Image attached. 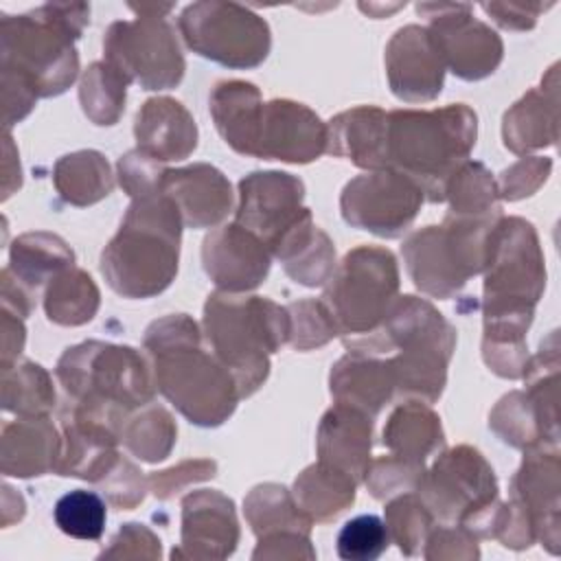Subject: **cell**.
<instances>
[{
	"label": "cell",
	"instance_id": "6da1fadb",
	"mask_svg": "<svg viewBox=\"0 0 561 561\" xmlns=\"http://www.w3.org/2000/svg\"><path fill=\"white\" fill-rule=\"evenodd\" d=\"M158 390L195 425H221L241 399L232 373L202 346L197 324L173 313L156 320L145 335Z\"/></svg>",
	"mask_w": 561,
	"mask_h": 561
},
{
	"label": "cell",
	"instance_id": "7a4b0ae2",
	"mask_svg": "<svg viewBox=\"0 0 561 561\" xmlns=\"http://www.w3.org/2000/svg\"><path fill=\"white\" fill-rule=\"evenodd\" d=\"M346 346L368 355L397 351L388 359L394 392L432 403L443 392L445 368L456 346V331L427 300L401 296L394 298L377 331Z\"/></svg>",
	"mask_w": 561,
	"mask_h": 561
},
{
	"label": "cell",
	"instance_id": "3957f363",
	"mask_svg": "<svg viewBox=\"0 0 561 561\" xmlns=\"http://www.w3.org/2000/svg\"><path fill=\"white\" fill-rule=\"evenodd\" d=\"M182 217L164 193L136 197L116 237L101 254V272L125 298H149L167 289L178 272Z\"/></svg>",
	"mask_w": 561,
	"mask_h": 561
},
{
	"label": "cell",
	"instance_id": "277c9868",
	"mask_svg": "<svg viewBox=\"0 0 561 561\" xmlns=\"http://www.w3.org/2000/svg\"><path fill=\"white\" fill-rule=\"evenodd\" d=\"M484 270V342L524 344L535 302L546 285L533 226L517 217L500 219L489 234Z\"/></svg>",
	"mask_w": 561,
	"mask_h": 561
},
{
	"label": "cell",
	"instance_id": "5b68a950",
	"mask_svg": "<svg viewBox=\"0 0 561 561\" xmlns=\"http://www.w3.org/2000/svg\"><path fill=\"white\" fill-rule=\"evenodd\" d=\"M473 145L476 114L462 103L386 114V169L410 178L430 202L445 199L447 180Z\"/></svg>",
	"mask_w": 561,
	"mask_h": 561
},
{
	"label": "cell",
	"instance_id": "8992f818",
	"mask_svg": "<svg viewBox=\"0 0 561 561\" xmlns=\"http://www.w3.org/2000/svg\"><path fill=\"white\" fill-rule=\"evenodd\" d=\"M204 333L239 394L248 397L265 381L270 353L289 340L291 322L289 311L270 298L215 291L204 307Z\"/></svg>",
	"mask_w": 561,
	"mask_h": 561
},
{
	"label": "cell",
	"instance_id": "52a82bcc",
	"mask_svg": "<svg viewBox=\"0 0 561 561\" xmlns=\"http://www.w3.org/2000/svg\"><path fill=\"white\" fill-rule=\"evenodd\" d=\"M90 15L88 4H44L2 18V70L22 77L37 96L61 94L79 72L75 39Z\"/></svg>",
	"mask_w": 561,
	"mask_h": 561
},
{
	"label": "cell",
	"instance_id": "ba28073f",
	"mask_svg": "<svg viewBox=\"0 0 561 561\" xmlns=\"http://www.w3.org/2000/svg\"><path fill=\"white\" fill-rule=\"evenodd\" d=\"M57 379L75 408L123 427V416L153 397V373L131 346L83 342L66 348Z\"/></svg>",
	"mask_w": 561,
	"mask_h": 561
},
{
	"label": "cell",
	"instance_id": "9c48e42d",
	"mask_svg": "<svg viewBox=\"0 0 561 561\" xmlns=\"http://www.w3.org/2000/svg\"><path fill=\"white\" fill-rule=\"evenodd\" d=\"M500 219H458L416 230L403 243V259L414 285L434 296H454L469 276L484 270L486 245Z\"/></svg>",
	"mask_w": 561,
	"mask_h": 561
},
{
	"label": "cell",
	"instance_id": "30bf717a",
	"mask_svg": "<svg viewBox=\"0 0 561 561\" xmlns=\"http://www.w3.org/2000/svg\"><path fill=\"white\" fill-rule=\"evenodd\" d=\"M322 305L331 313L344 344L379 329L397 298L399 272L390 250L359 245L333 270Z\"/></svg>",
	"mask_w": 561,
	"mask_h": 561
},
{
	"label": "cell",
	"instance_id": "8fae6325",
	"mask_svg": "<svg viewBox=\"0 0 561 561\" xmlns=\"http://www.w3.org/2000/svg\"><path fill=\"white\" fill-rule=\"evenodd\" d=\"M432 515L460 522L480 537H491L497 517V482L480 451L460 445L438 456L416 489Z\"/></svg>",
	"mask_w": 561,
	"mask_h": 561
},
{
	"label": "cell",
	"instance_id": "7c38bea8",
	"mask_svg": "<svg viewBox=\"0 0 561 561\" xmlns=\"http://www.w3.org/2000/svg\"><path fill=\"white\" fill-rule=\"evenodd\" d=\"M180 33L191 50L228 68H254L270 53L267 22L234 2L188 4Z\"/></svg>",
	"mask_w": 561,
	"mask_h": 561
},
{
	"label": "cell",
	"instance_id": "4fadbf2b",
	"mask_svg": "<svg viewBox=\"0 0 561 561\" xmlns=\"http://www.w3.org/2000/svg\"><path fill=\"white\" fill-rule=\"evenodd\" d=\"M103 50L110 66L145 90L173 88L184 75L175 33L160 15L140 13L131 22H114L105 33Z\"/></svg>",
	"mask_w": 561,
	"mask_h": 561
},
{
	"label": "cell",
	"instance_id": "5bb4252c",
	"mask_svg": "<svg viewBox=\"0 0 561 561\" xmlns=\"http://www.w3.org/2000/svg\"><path fill=\"white\" fill-rule=\"evenodd\" d=\"M423 191L394 169H377L351 180L342 191V217L346 224L379 237H399L414 221Z\"/></svg>",
	"mask_w": 561,
	"mask_h": 561
},
{
	"label": "cell",
	"instance_id": "9a60e30c",
	"mask_svg": "<svg viewBox=\"0 0 561 561\" xmlns=\"http://www.w3.org/2000/svg\"><path fill=\"white\" fill-rule=\"evenodd\" d=\"M432 22V39L454 75L467 81L491 75L502 59V39L486 24L471 18L469 4H419Z\"/></svg>",
	"mask_w": 561,
	"mask_h": 561
},
{
	"label": "cell",
	"instance_id": "2e32d148",
	"mask_svg": "<svg viewBox=\"0 0 561 561\" xmlns=\"http://www.w3.org/2000/svg\"><path fill=\"white\" fill-rule=\"evenodd\" d=\"M302 195V182L289 173H250L239 184L237 224L254 232L272 254L280 239L311 215L300 206Z\"/></svg>",
	"mask_w": 561,
	"mask_h": 561
},
{
	"label": "cell",
	"instance_id": "e0dca14e",
	"mask_svg": "<svg viewBox=\"0 0 561 561\" xmlns=\"http://www.w3.org/2000/svg\"><path fill=\"white\" fill-rule=\"evenodd\" d=\"M202 263L221 291L243 294L267 276L270 250L254 232L234 221L204 239Z\"/></svg>",
	"mask_w": 561,
	"mask_h": 561
},
{
	"label": "cell",
	"instance_id": "ac0fdd59",
	"mask_svg": "<svg viewBox=\"0 0 561 561\" xmlns=\"http://www.w3.org/2000/svg\"><path fill=\"white\" fill-rule=\"evenodd\" d=\"M327 149V125L302 103L276 99L263 103L256 158L311 162Z\"/></svg>",
	"mask_w": 561,
	"mask_h": 561
},
{
	"label": "cell",
	"instance_id": "d6986e66",
	"mask_svg": "<svg viewBox=\"0 0 561 561\" xmlns=\"http://www.w3.org/2000/svg\"><path fill=\"white\" fill-rule=\"evenodd\" d=\"M118 427L72 403L61 414V449L55 471L90 482H101L118 462Z\"/></svg>",
	"mask_w": 561,
	"mask_h": 561
},
{
	"label": "cell",
	"instance_id": "ffe728a7",
	"mask_svg": "<svg viewBox=\"0 0 561 561\" xmlns=\"http://www.w3.org/2000/svg\"><path fill=\"white\" fill-rule=\"evenodd\" d=\"M386 68L392 92L408 101H432L443 88L445 61L423 26L410 24L394 33L386 48Z\"/></svg>",
	"mask_w": 561,
	"mask_h": 561
},
{
	"label": "cell",
	"instance_id": "44dd1931",
	"mask_svg": "<svg viewBox=\"0 0 561 561\" xmlns=\"http://www.w3.org/2000/svg\"><path fill=\"white\" fill-rule=\"evenodd\" d=\"M239 541L234 504L219 491H195L182 502V550L173 557L224 559Z\"/></svg>",
	"mask_w": 561,
	"mask_h": 561
},
{
	"label": "cell",
	"instance_id": "7402d4cb",
	"mask_svg": "<svg viewBox=\"0 0 561 561\" xmlns=\"http://www.w3.org/2000/svg\"><path fill=\"white\" fill-rule=\"evenodd\" d=\"M160 193L178 206L182 224L188 228H213L232 206L230 182L210 164L164 171Z\"/></svg>",
	"mask_w": 561,
	"mask_h": 561
},
{
	"label": "cell",
	"instance_id": "603a6c76",
	"mask_svg": "<svg viewBox=\"0 0 561 561\" xmlns=\"http://www.w3.org/2000/svg\"><path fill=\"white\" fill-rule=\"evenodd\" d=\"M513 502L530 517L535 537L557 552L559 541V458L546 447H530L513 478Z\"/></svg>",
	"mask_w": 561,
	"mask_h": 561
},
{
	"label": "cell",
	"instance_id": "cb8c5ba5",
	"mask_svg": "<svg viewBox=\"0 0 561 561\" xmlns=\"http://www.w3.org/2000/svg\"><path fill=\"white\" fill-rule=\"evenodd\" d=\"M373 416L359 408L335 403L318 430V456L322 462L348 473L355 482L366 478L370 465Z\"/></svg>",
	"mask_w": 561,
	"mask_h": 561
},
{
	"label": "cell",
	"instance_id": "d4e9b609",
	"mask_svg": "<svg viewBox=\"0 0 561 561\" xmlns=\"http://www.w3.org/2000/svg\"><path fill=\"white\" fill-rule=\"evenodd\" d=\"M138 151L156 162L184 160L197 145V127L188 110L169 99H149L136 114Z\"/></svg>",
	"mask_w": 561,
	"mask_h": 561
},
{
	"label": "cell",
	"instance_id": "484cf974",
	"mask_svg": "<svg viewBox=\"0 0 561 561\" xmlns=\"http://www.w3.org/2000/svg\"><path fill=\"white\" fill-rule=\"evenodd\" d=\"M61 436L46 416H20L2 430V473L15 478L55 471Z\"/></svg>",
	"mask_w": 561,
	"mask_h": 561
},
{
	"label": "cell",
	"instance_id": "4316f807",
	"mask_svg": "<svg viewBox=\"0 0 561 561\" xmlns=\"http://www.w3.org/2000/svg\"><path fill=\"white\" fill-rule=\"evenodd\" d=\"M331 394L335 403L359 408L375 419L394 394V377L388 359L348 351L331 370Z\"/></svg>",
	"mask_w": 561,
	"mask_h": 561
},
{
	"label": "cell",
	"instance_id": "83f0119b",
	"mask_svg": "<svg viewBox=\"0 0 561 561\" xmlns=\"http://www.w3.org/2000/svg\"><path fill=\"white\" fill-rule=\"evenodd\" d=\"M327 145L333 156L362 169H386V112L362 105L335 116L327 127Z\"/></svg>",
	"mask_w": 561,
	"mask_h": 561
},
{
	"label": "cell",
	"instance_id": "f1b7e54d",
	"mask_svg": "<svg viewBox=\"0 0 561 561\" xmlns=\"http://www.w3.org/2000/svg\"><path fill=\"white\" fill-rule=\"evenodd\" d=\"M210 114L224 140L239 153L254 156L263 114L256 85L248 81H221L210 94Z\"/></svg>",
	"mask_w": 561,
	"mask_h": 561
},
{
	"label": "cell",
	"instance_id": "f546056e",
	"mask_svg": "<svg viewBox=\"0 0 561 561\" xmlns=\"http://www.w3.org/2000/svg\"><path fill=\"white\" fill-rule=\"evenodd\" d=\"M272 254L280 259L291 278L307 287L322 285L335 270V248L329 237L313 226L311 215L287 232Z\"/></svg>",
	"mask_w": 561,
	"mask_h": 561
},
{
	"label": "cell",
	"instance_id": "4dcf8cb0",
	"mask_svg": "<svg viewBox=\"0 0 561 561\" xmlns=\"http://www.w3.org/2000/svg\"><path fill=\"white\" fill-rule=\"evenodd\" d=\"M557 140V90H530L504 116V145L515 153H526Z\"/></svg>",
	"mask_w": 561,
	"mask_h": 561
},
{
	"label": "cell",
	"instance_id": "1f68e13d",
	"mask_svg": "<svg viewBox=\"0 0 561 561\" xmlns=\"http://www.w3.org/2000/svg\"><path fill=\"white\" fill-rule=\"evenodd\" d=\"M383 445L390 454L423 465L443 445L440 419L425 403L405 401L390 414L383 427Z\"/></svg>",
	"mask_w": 561,
	"mask_h": 561
},
{
	"label": "cell",
	"instance_id": "d6a6232c",
	"mask_svg": "<svg viewBox=\"0 0 561 561\" xmlns=\"http://www.w3.org/2000/svg\"><path fill=\"white\" fill-rule=\"evenodd\" d=\"M355 486L348 473L320 460L296 478L294 502L311 522H329L353 504Z\"/></svg>",
	"mask_w": 561,
	"mask_h": 561
},
{
	"label": "cell",
	"instance_id": "836d02e7",
	"mask_svg": "<svg viewBox=\"0 0 561 561\" xmlns=\"http://www.w3.org/2000/svg\"><path fill=\"white\" fill-rule=\"evenodd\" d=\"M75 254L64 239L48 232H28L13 241L9 272L26 289H37L44 280L55 278L72 265Z\"/></svg>",
	"mask_w": 561,
	"mask_h": 561
},
{
	"label": "cell",
	"instance_id": "e575fe53",
	"mask_svg": "<svg viewBox=\"0 0 561 561\" xmlns=\"http://www.w3.org/2000/svg\"><path fill=\"white\" fill-rule=\"evenodd\" d=\"M59 195L75 204L88 206L112 193L114 180L107 160L99 151H77L64 156L53 173Z\"/></svg>",
	"mask_w": 561,
	"mask_h": 561
},
{
	"label": "cell",
	"instance_id": "d590c367",
	"mask_svg": "<svg viewBox=\"0 0 561 561\" xmlns=\"http://www.w3.org/2000/svg\"><path fill=\"white\" fill-rule=\"evenodd\" d=\"M445 197L449 199V217L500 219L497 184L480 162L465 160L447 180Z\"/></svg>",
	"mask_w": 561,
	"mask_h": 561
},
{
	"label": "cell",
	"instance_id": "8d00e7d4",
	"mask_svg": "<svg viewBox=\"0 0 561 561\" xmlns=\"http://www.w3.org/2000/svg\"><path fill=\"white\" fill-rule=\"evenodd\" d=\"M48 320L66 327H77L94 318L99 309V289L94 280L77 267H68L50 278L44 296Z\"/></svg>",
	"mask_w": 561,
	"mask_h": 561
},
{
	"label": "cell",
	"instance_id": "74e56055",
	"mask_svg": "<svg viewBox=\"0 0 561 561\" xmlns=\"http://www.w3.org/2000/svg\"><path fill=\"white\" fill-rule=\"evenodd\" d=\"M245 517L259 539L283 530L309 535L311 528V519L298 508L287 489L278 484H261L252 489L245 497Z\"/></svg>",
	"mask_w": 561,
	"mask_h": 561
},
{
	"label": "cell",
	"instance_id": "f35d334b",
	"mask_svg": "<svg viewBox=\"0 0 561 561\" xmlns=\"http://www.w3.org/2000/svg\"><path fill=\"white\" fill-rule=\"evenodd\" d=\"M2 408L18 416H46L55 408L50 375L33 362L2 368Z\"/></svg>",
	"mask_w": 561,
	"mask_h": 561
},
{
	"label": "cell",
	"instance_id": "ab89813d",
	"mask_svg": "<svg viewBox=\"0 0 561 561\" xmlns=\"http://www.w3.org/2000/svg\"><path fill=\"white\" fill-rule=\"evenodd\" d=\"M491 427L513 447H546V440L552 447L557 445V436L548 432L539 410L524 392H511L495 405L491 412Z\"/></svg>",
	"mask_w": 561,
	"mask_h": 561
},
{
	"label": "cell",
	"instance_id": "60d3db41",
	"mask_svg": "<svg viewBox=\"0 0 561 561\" xmlns=\"http://www.w3.org/2000/svg\"><path fill=\"white\" fill-rule=\"evenodd\" d=\"M127 79L107 61L92 64L79 88V101L90 121L96 125H114L125 107Z\"/></svg>",
	"mask_w": 561,
	"mask_h": 561
},
{
	"label": "cell",
	"instance_id": "b9f144b4",
	"mask_svg": "<svg viewBox=\"0 0 561 561\" xmlns=\"http://www.w3.org/2000/svg\"><path fill=\"white\" fill-rule=\"evenodd\" d=\"M178 430L164 408L149 405L140 414L127 419L121 427V438L127 449L147 462L164 460L175 443Z\"/></svg>",
	"mask_w": 561,
	"mask_h": 561
},
{
	"label": "cell",
	"instance_id": "7bdbcfd3",
	"mask_svg": "<svg viewBox=\"0 0 561 561\" xmlns=\"http://www.w3.org/2000/svg\"><path fill=\"white\" fill-rule=\"evenodd\" d=\"M53 515L59 530L68 537L96 541L105 530L107 508L105 500L99 493L75 489L57 500Z\"/></svg>",
	"mask_w": 561,
	"mask_h": 561
},
{
	"label": "cell",
	"instance_id": "ee69618b",
	"mask_svg": "<svg viewBox=\"0 0 561 561\" xmlns=\"http://www.w3.org/2000/svg\"><path fill=\"white\" fill-rule=\"evenodd\" d=\"M432 513L421 497L403 493L386 506V528L403 554H416L432 526Z\"/></svg>",
	"mask_w": 561,
	"mask_h": 561
},
{
	"label": "cell",
	"instance_id": "f6af8a7d",
	"mask_svg": "<svg viewBox=\"0 0 561 561\" xmlns=\"http://www.w3.org/2000/svg\"><path fill=\"white\" fill-rule=\"evenodd\" d=\"M390 541L386 522L377 515H357L337 533V554L346 561H375Z\"/></svg>",
	"mask_w": 561,
	"mask_h": 561
},
{
	"label": "cell",
	"instance_id": "bcb514c9",
	"mask_svg": "<svg viewBox=\"0 0 561 561\" xmlns=\"http://www.w3.org/2000/svg\"><path fill=\"white\" fill-rule=\"evenodd\" d=\"M423 473L425 471H423L421 462H412V460L390 454V456L373 460L368 465L364 480L368 484V491L377 500H386L394 493L419 489Z\"/></svg>",
	"mask_w": 561,
	"mask_h": 561
},
{
	"label": "cell",
	"instance_id": "7dc6e473",
	"mask_svg": "<svg viewBox=\"0 0 561 561\" xmlns=\"http://www.w3.org/2000/svg\"><path fill=\"white\" fill-rule=\"evenodd\" d=\"M291 333L289 340L296 348H313L327 344L337 335L335 322L322 300H300L287 307Z\"/></svg>",
	"mask_w": 561,
	"mask_h": 561
},
{
	"label": "cell",
	"instance_id": "c3c4849f",
	"mask_svg": "<svg viewBox=\"0 0 561 561\" xmlns=\"http://www.w3.org/2000/svg\"><path fill=\"white\" fill-rule=\"evenodd\" d=\"M164 171L158 167L156 160H151L149 156H145L142 151L134 149L129 153H125L118 160V180L121 186L127 191V195L142 197V195H151L160 191V180H162Z\"/></svg>",
	"mask_w": 561,
	"mask_h": 561
},
{
	"label": "cell",
	"instance_id": "681fc988",
	"mask_svg": "<svg viewBox=\"0 0 561 561\" xmlns=\"http://www.w3.org/2000/svg\"><path fill=\"white\" fill-rule=\"evenodd\" d=\"M129 460L118 458V462L112 467V471L101 480L105 484V495L114 506L121 508H134L145 497V480Z\"/></svg>",
	"mask_w": 561,
	"mask_h": 561
},
{
	"label": "cell",
	"instance_id": "f907efd6",
	"mask_svg": "<svg viewBox=\"0 0 561 561\" xmlns=\"http://www.w3.org/2000/svg\"><path fill=\"white\" fill-rule=\"evenodd\" d=\"M550 160L548 158H522L517 164L506 169L500 178L497 193L508 199H519L524 195H530L550 173Z\"/></svg>",
	"mask_w": 561,
	"mask_h": 561
},
{
	"label": "cell",
	"instance_id": "816d5d0a",
	"mask_svg": "<svg viewBox=\"0 0 561 561\" xmlns=\"http://www.w3.org/2000/svg\"><path fill=\"white\" fill-rule=\"evenodd\" d=\"M215 469H217V465L213 460H186V462H182V465H178L173 469L153 473L149 478V484H151V491L160 500H169L171 495H175L186 484L213 478Z\"/></svg>",
	"mask_w": 561,
	"mask_h": 561
},
{
	"label": "cell",
	"instance_id": "f5cc1de1",
	"mask_svg": "<svg viewBox=\"0 0 561 561\" xmlns=\"http://www.w3.org/2000/svg\"><path fill=\"white\" fill-rule=\"evenodd\" d=\"M427 550L425 557L427 559H438V557H447V559H476L478 546H476V537L473 533H469L467 528H438L436 533L427 535L425 539Z\"/></svg>",
	"mask_w": 561,
	"mask_h": 561
},
{
	"label": "cell",
	"instance_id": "db71d44e",
	"mask_svg": "<svg viewBox=\"0 0 561 561\" xmlns=\"http://www.w3.org/2000/svg\"><path fill=\"white\" fill-rule=\"evenodd\" d=\"M35 90L18 75L2 70V105H4V127L22 121L35 105Z\"/></svg>",
	"mask_w": 561,
	"mask_h": 561
},
{
	"label": "cell",
	"instance_id": "11a10c76",
	"mask_svg": "<svg viewBox=\"0 0 561 561\" xmlns=\"http://www.w3.org/2000/svg\"><path fill=\"white\" fill-rule=\"evenodd\" d=\"M153 537L156 535L149 528H145L142 524H125L118 530V535L112 539L110 550H114V552H110L107 557H149V559L160 557V552H156L147 546H138V543L149 541Z\"/></svg>",
	"mask_w": 561,
	"mask_h": 561
},
{
	"label": "cell",
	"instance_id": "9f6ffc18",
	"mask_svg": "<svg viewBox=\"0 0 561 561\" xmlns=\"http://www.w3.org/2000/svg\"><path fill=\"white\" fill-rule=\"evenodd\" d=\"M482 9L493 15V20L497 24H502L504 28H515V31H524L530 28L535 24L537 13L541 11V4L530 7V4H513V2H493V4H482Z\"/></svg>",
	"mask_w": 561,
	"mask_h": 561
},
{
	"label": "cell",
	"instance_id": "6f0895ef",
	"mask_svg": "<svg viewBox=\"0 0 561 561\" xmlns=\"http://www.w3.org/2000/svg\"><path fill=\"white\" fill-rule=\"evenodd\" d=\"M24 316L2 307V368L20 355L24 346Z\"/></svg>",
	"mask_w": 561,
	"mask_h": 561
}]
</instances>
